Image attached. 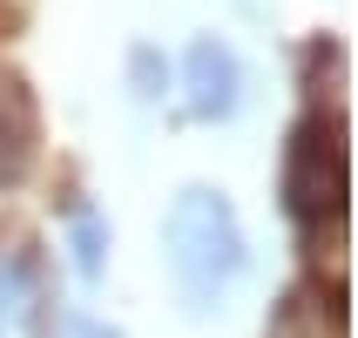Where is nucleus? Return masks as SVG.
<instances>
[{"label": "nucleus", "mask_w": 358, "mask_h": 338, "mask_svg": "<svg viewBox=\"0 0 358 338\" xmlns=\"http://www.w3.org/2000/svg\"><path fill=\"white\" fill-rule=\"evenodd\" d=\"M278 197L298 223H338L345 217V122H338V108H311L291 129Z\"/></svg>", "instance_id": "nucleus-1"}, {"label": "nucleus", "mask_w": 358, "mask_h": 338, "mask_svg": "<svg viewBox=\"0 0 358 338\" xmlns=\"http://www.w3.org/2000/svg\"><path fill=\"white\" fill-rule=\"evenodd\" d=\"M237 264H243V251H237V223H230L223 197L189 190L169 210V271L189 291V304H210L223 284L237 278Z\"/></svg>", "instance_id": "nucleus-2"}, {"label": "nucleus", "mask_w": 358, "mask_h": 338, "mask_svg": "<svg viewBox=\"0 0 358 338\" xmlns=\"http://www.w3.org/2000/svg\"><path fill=\"white\" fill-rule=\"evenodd\" d=\"M34 142H41V115H34V95L20 75H0V183H14L27 162H34Z\"/></svg>", "instance_id": "nucleus-3"}, {"label": "nucleus", "mask_w": 358, "mask_h": 338, "mask_svg": "<svg viewBox=\"0 0 358 338\" xmlns=\"http://www.w3.org/2000/svg\"><path fill=\"white\" fill-rule=\"evenodd\" d=\"M189 75H196V108L203 115H223V108L237 101L230 95L237 75H230V55H223L217 41H196V48H189Z\"/></svg>", "instance_id": "nucleus-4"}]
</instances>
